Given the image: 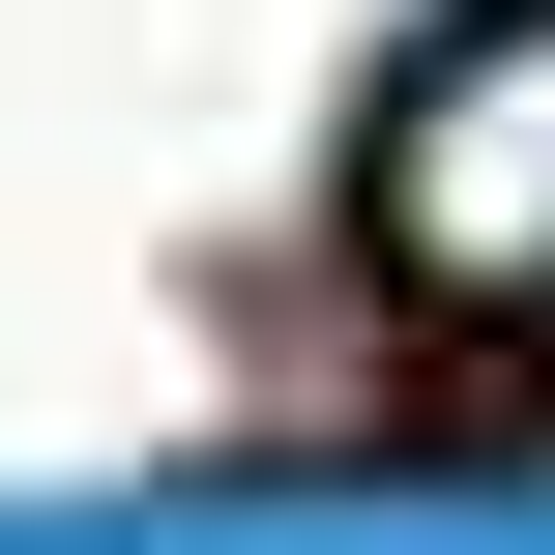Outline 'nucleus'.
Segmentation results:
<instances>
[{
  "instance_id": "f257e3e1",
  "label": "nucleus",
  "mask_w": 555,
  "mask_h": 555,
  "mask_svg": "<svg viewBox=\"0 0 555 555\" xmlns=\"http://www.w3.org/2000/svg\"><path fill=\"white\" fill-rule=\"evenodd\" d=\"M380 263L439 322H555V0H468L380 88Z\"/></svg>"
}]
</instances>
